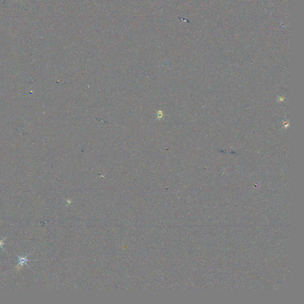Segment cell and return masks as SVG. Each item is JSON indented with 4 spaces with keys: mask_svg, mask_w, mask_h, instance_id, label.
<instances>
[{
    "mask_svg": "<svg viewBox=\"0 0 304 304\" xmlns=\"http://www.w3.org/2000/svg\"><path fill=\"white\" fill-rule=\"evenodd\" d=\"M28 256H29V255H27V256H25V257H24V256H18V264L16 267L17 270H20L25 265H26L28 267V265L27 264V262L28 261H30V260L28 259V258H27Z\"/></svg>",
    "mask_w": 304,
    "mask_h": 304,
    "instance_id": "1",
    "label": "cell"
},
{
    "mask_svg": "<svg viewBox=\"0 0 304 304\" xmlns=\"http://www.w3.org/2000/svg\"><path fill=\"white\" fill-rule=\"evenodd\" d=\"M5 239V238H4L3 239H0V248H3V246L5 244V243H4Z\"/></svg>",
    "mask_w": 304,
    "mask_h": 304,
    "instance_id": "2",
    "label": "cell"
}]
</instances>
